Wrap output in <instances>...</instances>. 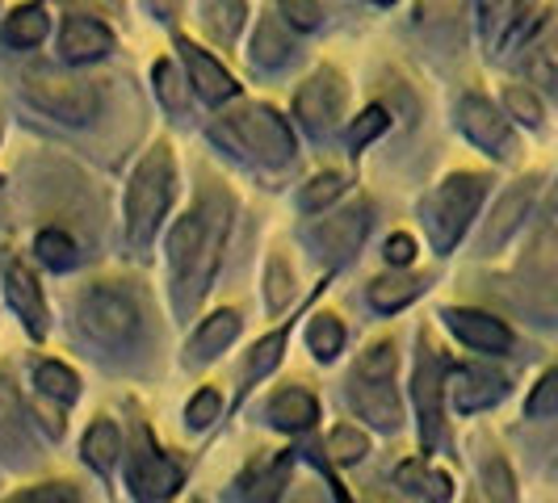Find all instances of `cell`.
<instances>
[{
	"mask_svg": "<svg viewBox=\"0 0 558 503\" xmlns=\"http://www.w3.org/2000/svg\"><path fill=\"white\" fill-rule=\"evenodd\" d=\"M168 197H172V151L165 143L147 151V160L135 168L131 189H126V231L135 244H147L160 226Z\"/></svg>",
	"mask_w": 558,
	"mask_h": 503,
	"instance_id": "6da1fadb",
	"label": "cell"
},
{
	"mask_svg": "<svg viewBox=\"0 0 558 503\" xmlns=\"http://www.w3.org/2000/svg\"><path fill=\"white\" fill-rule=\"evenodd\" d=\"M483 194H487V176L458 172V176H449L446 185L428 197L424 223H428V235H433V248L449 252L458 244V235L466 231V223H471V214L478 210Z\"/></svg>",
	"mask_w": 558,
	"mask_h": 503,
	"instance_id": "7a4b0ae2",
	"label": "cell"
},
{
	"mask_svg": "<svg viewBox=\"0 0 558 503\" xmlns=\"http://www.w3.org/2000/svg\"><path fill=\"white\" fill-rule=\"evenodd\" d=\"M26 93L38 110L56 113L63 122H88L97 113V106H101L93 84L81 81V76H68V72H56L47 63H38V68L26 72Z\"/></svg>",
	"mask_w": 558,
	"mask_h": 503,
	"instance_id": "3957f363",
	"label": "cell"
},
{
	"mask_svg": "<svg viewBox=\"0 0 558 503\" xmlns=\"http://www.w3.org/2000/svg\"><path fill=\"white\" fill-rule=\"evenodd\" d=\"M81 323L97 344L118 348V344H126V340L135 335L140 310H135V303H131L122 290H113V285H93L81 298Z\"/></svg>",
	"mask_w": 558,
	"mask_h": 503,
	"instance_id": "277c9868",
	"label": "cell"
},
{
	"mask_svg": "<svg viewBox=\"0 0 558 503\" xmlns=\"http://www.w3.org/2000/svg\"><path fill=\"white\" fill-rule=\"evenodd\" d=\"M231 126H235V135L244 139V147L256 151L260 160H269V164H286V160H290V151H294L290 131H286V122H281L274 110L244 106V110L231 113Z\"/></svg>",
	"mask_w": 558,
	"mask_h": 503,
	"instance_id": "5b68a950",
	"label": "cell"
},
{
	"mask_svg": "<svg viewBox=\"0 0 558 503\" xmlns=\"http://www.w3.org/2000/svg\"><path fill=\"white\" fill-rule=\"evenodd\" d=\"M458 113H462V131H466L483 151H492V156H512V131H508V122H504L500 110H496L492 101H483V97H462V110Z\"/></svg>",
	"mask_w": 558,
	"mask_h": 503,
	"instance_id": "8992f818",
	"label": "cell"
},
{
	"mask_svg": "<svg viewBox=\"0 0 558 503\" xmlns=\"http://www.w3.org/2000/svg\"><path fill=\"white\" fill-rule=\"evenodd\" d=\"M4 281H9V285H4V290H9V303L26 319L29 332L34 335L47 332V303H43V290H38V281L29 278V269L17 256L4 260Z\"/></svg>",
	"mask_w": 558,
	"mask_h": 503,
	"instance_id": "52a82bcc",
	"label": "cell"
},
{
	"mask_svg": "<svg viewBox=\"0 0 558 503\" xmlns=\"http://www.w3.org/2000/svg\"><path fill=\"white\" fill-rule=\"evenodd\" d=\"M446 323L458 340H466L471 348H483V353H504L512 344V332L483 310H446Z\"/></svg>",
	"mask_w": 558,
	"mask_h": 503,
	"instance_id": "ba28073f",
	"label": "cell"
},
{
	"mask_svg": "<svg viewBox=\"0 0 558 503\" xmlns=\"http://www.w3.org/2000/svg\"><path fill=\"white\" fill-rule=\"evenodd\" d=\"M340 101H344V88H340V76H336V72H315V76L299 88V97H294L303 122L315 126V131L328 126V118L340 110Z\"/></svg>",
	"mask_w": 558,
	"mask_h": 503,
	"instance_id": "9c48e42d",
	"label": "cell"
},
{
	"mask_svg": "<svg viewBox=\"0 0 558 503\" xmlns=\"http://www.w3.org/2000/svg\"><path fill=\"white\" fill-rule=\"evenodd\" d=\"M113 47V34L101 22H88V17H68L63 29H59V51L72 63H84V59L106 56Z\"/></svg>",
	"mask_w": 558,
	"mask_h": 503,
	"instance_id": "30bf717a",
	"label": "cell"
},
{
	"mask_svg": "<svg viewBox=\"0 0 558 503\" xmlns=\"http://www.w3.org/2000/svg\"><path fill=\"white\" fill-rule=\"evenodd\" d=\"M206 240H210V226H206L202 214H185L181 223L172 226V235H168V260H172V269L185 281L194 278L197 252L206 248Z\"/></svg>",
	"mask_w": 558,
	"mask_h": 503,
	"instance_id": "8fae6325",
	"label": "cell"
},
{
	"mask_svg": "<svg viewBox=\"0 0 558 503\" xmlns=\"http://www.w3.org/2000/svg\"><path fill=\"white\" fill-rule=\"evenodd\" d=\"M177 482H181L177 466L165 462V457H156V453H140L135 466H131V487H135V495L143 503H160L165 495L177 491Z\"/></svg>",
	"mask_w": 558,
	"mask_h": 503,
	"instance_id": "7c38bea8",
	"label": "cell"
},
{
	"mask_svg": "<svg viewBox=\"0 0 558 503\" xmlns=\"http://www.w3.org/2000/svg\"><path fill=\"white\" fill-rule=\"evenodd\" d=\"M533 194H537V181H521L517 189H508V194L500 197L492 223H487V231H483V248H496V244H504V240L517 231V223H521L525 210H530Z\"/></svg>",
	"mask_w": 558,
	"mask_h": 503,
	"instance_id": "4fadbf2b",
	"label": "cell"
},
{
	"mask_svg": "<svg viewBox=\"0 0 558 503\" xmlns=\"http://www.w3.org/2000/svg\"><path fill=\"white\" fill-rule=\"evenodd\" d=\"M504 391H508L504 378L500 373H487V369H462L453 378V403H458V412H483V407L500 403Z\"/></svg>",
	"mask_w": 558,
	"mask_h": 503,
	"instance_id": "5bb4252c",
	"label": "cell"
},
{
	"mask_svg": "<svg viewBox=\"0 0 558 503\" xmlns=\"http://www.w3.org/2000/svg\"><path fill=\"white\" fill-rule=\"evenodd\" d=\"M369 231V206H349L340 210L336 219L319 226V244L332 252V256H349V252L362 244V235Z\"/></svg>",
	"mask_w": 558,
	"mask_h": 503,
	"instance_id": "9a60e30c",
	"label": "cell"
},
{
	"mask_svg": "<svg viewBox=\"0 0 558 503\" xmlns=\"http://www.w3.org/2000/svg\"><path fill=\"white\" fill-rule=\"evenodd\" d=\"M181 51H185L190 76H194L197 93H202L206 101H223V97H231V93H235V81H231V76H227L223 68L206 56V51H197L190 38H181Z\"/></svg>",
	"mask_w": 558,
	"mask_h": 503,
	"instance_id": "2e32d148",
	"label": "cell"
},
{
	"mask_svg": "<svg viewBox=\"0 0 558 503\" xmlns=\"http://www.w3.org/2000/svg\"><path fill=\"white\" fill-rule=\"evenodd\" d=\"M357 412H365V419H374L378 428H395L399 424V398L391 394L387 382H365V391H353Z\"/></svg>",
	"mask_w": 558,
	"mask_h": 503,
	"instance_id": "e0dca14e",
	"label": "cell"
},
{
	"mask_svg": "<svg viewBox=\"0 0 558 503\" xmlns=\"http://www.w3.org/2000/svg\"><path fill=\"white\" fill-rule=\"evenodd\" d=\"M240 332V315L235 310H219V315H210L194 335V353L197 357H215V353H223L227 344L235 340Z\"/></svg>",
	"mask_w": 558,
	"mask_h": 503,
	"instance_id": "ac0fdd59",
	"label": "cell"
},
{
	"mask_svg": "<svg viewBox=\"0 0 558 503\" xmlns=\"http://www.w3.org/2000/svg\"><path fill=\"white\" fill-rule=\"evenodd\" d=\"M269 416H274V424L278 428H307L311 419L319 416V407H315V398H311L307 391H299V387H290V391H281L278 398H274V407H269Z\"/></svg>",
	"mask_w": 558,
	"mask_h": 503,
	"instance_id": "d6986e66",
	"label": "cell"
},
{
	"mask_svg": "<svg viewBox=\"0 0 558 503\" xmlns=\"http://www.w3.org/2000/svg\"><path fill=\"white\" fill-rule=\"evenodd\" d=\"M118 453H122L118 428H113L110 419H97V424L84 432V462H88V466H97V470H110Z\"/></svg>",
	"mask_w": 558,
	"mask_h": 503,
	"instance_id": "ffe728a7",
	"label": "cell"
},
{
	"mask_svg": "<svg viewBox=\"0 0 558 503\" xmlns=\"http://www.w3.org/2000/svg\"><path fill=\"white\" fill-rule=\"evenodd\" d=\"M286 478H290V457L278 453L274 462H265V466H260V475L248 478V487H244V503H274L278 500V491L286 487Z\"/></svg>",
	"mask_w": 558,
	"mask_h": 503,
	"instance_id": "44dd1931",
	"label": "cell"
},
{
	"mask_svg": "<svg viewBox=\"0 0 558 503\" xmlns=\"http://www.w3.org/2000/svg\"><path fill=\"white\" fill-rule=\"evenodd\" d=\"M240 26H244V0H206V29L219 42H231Z\"/></svg>",
	"mask_w": 558,
	"mask_h": 503,
	"instance_id": "7402d4cb",
	"label": "cell"
},
{
	"mask_svg": "<svg viewBox=\"0 0 558 503\" xmlns=\"http://www.w3.org/2000/svg\"><path fill=\"white\" fill-rule=\"evenodd\" d=\"M416 294H420V281L416 278H378L374 285H369V303H374L378 310L408 307Z\"/></svg>",
	"mask_w": 558,
	"mask_h": 503,
	"instance_id": "603a6c76",
	"label": "cell"
},
{
	"mask_svg": "<svg viewBox=\"0 0 558 503\" xmlns=\"http://www.w3.org/2000/svg\"><path fill=\"white\" fill-rule=\"evenodd\" d=\"M4 38H9L13 47H38V42L47 38V17H43V9H17V13L9 17V26H4Z\"/></svg>",
	"mask_w": 558,
	"mask_h": 503,
	"instance_id": "cb8c5ba5",
	"label": "cell"
},
{
	"mask_svg": "<svg viewBox=\"0 0 558 503\" xmlns=\"http://www.w3.org/2000/svg\"><path fill=\"white\" fill-rule=\"evenodd\" d=\"M307 344L319 361H332L336 353H340V344H344V328H340V319H336V315H319V319L311 323Z\"/></svg>",
	"mask_w": 558,
	"mask_h": 503,
	"instance_id": "d4e9b609",
	"label": "cell"
},
{
	"mask_svg": "<svg viewBox=\"0 0 558 503\" xmlns=\"http://www.w3.org/2000/svg\"><path fill=\"white\" fill-rule=\"evenodd\" d=\"M38 387H43V394L59 398V403H72V398L81 394V378H76L68 365L47 361L43 369H38Z\"/></svg>",
	"mask_w": 558,
	"mask_h": 503,
	"instance_id": "484cf974",
	"label": "cell"
},
{
	"mask_svg": "<svg viewBox=\"0 0 558 503\" xmlns=\"http://www.w3.org/2000/svg\"><path fill=\"white\" fill-rule=\"evenodd\" d=\"M416 398L420 416H424V441H433V432H437V369H428V361L420 365L416 373Z\"/></svg>",
	"mask_w": 558,
	"mask_h": 503,
	"instance_id": "4316f807",
	"label": "cell"
},
{
	"mask_svg": "<svg viewBox=\"0 0 558 503\" xmlns=\"http://www.w3.org/2000/svg\"><path fill=\"white\" fill-rule=\"evenodd\" d=\"M22 437V398L9 378H0V441H17Z\"/></svg>",
	"mask_w": 558,
	"mask_h": 503,
	"instance_id": "83f0119b",
	"label": "cell"
},
{
	"mask_svg": "<svg viewBox=\"0 0 558 503\" xmlns=\"http://www.w3.org/2000/svg\"><path fill=\"white\" fill-rule=\"evenodd\" d=\"M340 189H344V176L340 172H319L307 189L299 194V206L303 210H324V206H332L336 197H340Z\"/></svg>",
	"mask_w": 558,
	"mask_h": 503,
	"instance_id": "f1b7e54d",
	"label": "cell"
},
{
	"mask_svg": "<svg viewBox=\"0 0 558 503\" xmlns=\"http://www.w3.org/2000/svg\"><path fill=\"white\" fill-rule=\"evenodd\" d=\"M34 252H38L51 269H68V265H76V244H72L63 231H43V235L34 240Z\"/></svg>",
	"mask_w": 558,
	"mask_h": 503,
	"instance_id": "f546056e",
	"label": "cell"
},
{
	"mask_svg": "<svg viewBox=\"0 0 558 503\" xmlns=\"http://www.w3.org/2000/svg\"><path fill=\"white\" fill-rule=\"evenodd\" d=\"M328 449H332L336 462H357L362 453H369V441H365L362 428H353V424H340V428H332V437H328Z\"/></svg>",
	"mask_w": 558,
	"mask_h": 503,
	"instance_id": "4dcf8cb0",
	"label": "cell"
},
{
	"mask_svg": "<svg viewBox=\"0 0 558 503\" xmlns=\"http://www.w3.org/2000/svg\"><path fill=\"white\" fill-rule=\"evenodd\" d=\"M265 298H269V310H286V303L294 298V281H290V265L274 256L269 260V273H265Z\"/></svg>",
	"mask_w": 558,
	"mask_h": 503,
	"instance_id": "1f68e13d",
	"label": "cell"
},
{
	"mask_svg": "<svg viewBox=\"0 0 558 503\" xmlns=\"http://www.w3.org/2000/svg\"><path fill=\"white\" fill-rule=\"evenodd\" d=\"M391 373H395L391 344H374L362 357V365H357V378H365V382H391Z\"/></svg>",
	"mask_w": 558,
	"mask_h": 503,
	"instance_id": "d6a6232c",
	"label": "cell"
},
{
	"mask_svg": "<svg viewBox=\"0 0 558 503\" xmlns=\"http://www.w3.org/2000/svg\"><path fill=\"white\" fill-rule=\"evenodd\" d=\"M290 56V38L278 29V22H265L256 29V63H281Z\"/></svg>",
	"mask_w": 558,
	"mask_h": 503,
	"instance_id": "836d02e7",
	"label": "cell"
},
{
	"mask_svg": "<svg viewBox=\"0 0 558 503\" xmlns=\"http://www.w3.org/2000/svg\"><path fill=\"white\" fill-rule=\"evenodd\" d=\"M483 478H487V491H492V500L496 503H517L512 470H508V462H504V457H492V462L483 466Z\"/></svg>",
	"mask_w": 558,
	"mask_h": 503,
	"instance_id": "e575fe53",
	"label": "cell"
},
{
	"mask_svg": "<svg viewBox=\"0 0 558 503\" xmlns=\"http://www.w3.org/2000/svg\"><path fill=\"white\" fill-rule=\"evenodd\" d=\"M525 412H530L533 419L555 416V412H558V369H550V373H546V378L533 387L530 403H525Z\"/></svg>",
	"mask_w": 558,
	"mask_h": 503,
	"instance_id": "d590c367",
	"label": "cell"
},
{
	"mask_svg": "<svg viewBox=\"0 0 558 503\" xmlns=\"http://www.w3.org/2000/svg\"><path fill=\"white\" fill-rule=\"evenodd\" d=\"M156 88H160V97H165L172 110H185V81H181V72L172 68V63H156Z\"/></svg>",
	"mask_w": 558,
	"mask_h": 503,
	"instance_id": "8d00e7d4",
	"label": "cell"
},
{
	"mask_svg": "<svg viewBox=\"0 0 558 503\" xmlns=\"http://www.w3.org/2000/svg\"><path fill=\"white\" fill-rule=\"evenodd\" d=\"M504 106H508V113H512V118H521V122H530V126H537V122H542V101L533 97L530 88H521V84L504 93Z\"/></svg>",
	"mask_w": 558,
	"mask_h": 503,
	"instance_id": "74e56055",
	"label": "cell"
},
{
	"mask_svg": "<svg viewBox=\"0 0 558 503\" xmlns=\"http://www.w3.org/2000/svg\"><path fill=\"white\" fill-rule=\"evenodd\" d=\"M530 76H537L542 84H558V38L550 42H542V47H533V59H530Z\"/></svg>",
	"mask_w": 558,
	"mask_h": 503,
	"instance_id": "f35d334b",
	"label": "cell"
},
{
	"mask_svg": "<svg viewBox=\"0 0 558 503\" xmlns=\"http://www.w3.org/2000/svg\"><path fill=\"white\" fill-rule=\"evenodd\" d=\"M281 13L290 17V26H299V29H315L319 17H324L319 0H281Z\"/></svg>",
	"mask_w": 558,
	"mask_h": 503,
	"instance_id": "ab89813d",
	"label": "cell"
},
{
	"mask_svg": "<svg viewBox=\"0 0 558 503\" xmlns=\"http://www.w3.org/2000/svg\"><path fill=\"white\" fill-rule=\"evenodd\" d=\"M525 4L530 0H483V17H487V26H508V22H517L521 13H525Z\"/></svg>",
	"mask_w": 558,
	"mask_h": 503,
	"instance_id": "60d3db41",
	"label": "cell"
},
{
	"mask_svg": "<svg viewBox=\"0 0 558 503\" xmlns=\"http://www.w3.org/2000/svg\"><path fill=\"white\" fill-rule=\"evenodd\" d=\"M281 344H286V332H278V335H269V340H260L256 348H252V378L256 373H269L274 365H278V357H281Z\"/></svg>",
	"mask_w": 558,
	"mask_h": 503,
	"instance_id": "b9f144b4",
	"label": "cell"
},
{
	"mask_svg": "<svg viewBox=\"0 0 558 503\" xmlns=\"http://www.w3.org/2000/svg\"><path fill=\"white\" fill-rule=\"evenodd\" d=\"M219 407H223V398H219V391H202L190 403V412H185V419H190V428H206L210 419L219 416Z\"/></svg>",
	"mask_w": 558,
	"mask_h": 503,
	"instance_id": "7bdbcfd3",
	"label": "cell"
},
{
	"mask_svg": "<svg viewBox=\"0 0 558 503\" xmlns=\"http://www.w3.org/2000/svg\"><path fill=\"white\" fill-rule=\"evenodd\" d=\"M4 503H76V500H72L68 487L47 482V487H29V491H22V495H13V500H4Z\"/></svg>",
	"mask_w": 558,
	"mask_h": 503,
	"instance_id": "ee69618b",
	"label": "cell"
},
{
	"mask_svg": "<svg viewBox=\"0 0 558 503\" xmlns=\"http://www.w3.org/2000/svg\"><path fill=\"white\" fill-rule=\"evenodd\" d=\"M462 13V0H420V22H433V26H446Z\"/></svg>",
	"mask_w": 558,
	"mask_h": 503,
	"instance_id": "f6af8a7d",
	"label": "cell"
},
{
	"mask_svg": "<svg viewBox=\"0 0 558 503\" xmlns=\"http://www.w3.org/2000/svg\"><path fill=\"white\" fill-rule=\"evenodd\" d=\"M383 126H387V110H383V106H374V110H365L362 118H357V126H353V143L374 139V135H378Z\"/></svg>",
	"mask_w": 558,
	"mask_h": 503,
	"instance_id": "bcb514c9",
	"label": "cell"
},
{
	"mask_svg": "<svg viewBox=\"0 0 558 503\" xmlns=\"http://www.w3.org/2000/svg\"><path fill=\"white\" fill-rule=\"evenodd\" d=\"M412 256H416V240L412 235H391L387 240V260L391 265H412Z\"/></svg>",
	"mask_w": 558,
	"mask_h": 503,
	"instance_id": "7dc6e473",
	"label": "cell"
},
{
	"mask_svg": "<svg viewBox=\"0 0 558 503\" xmlns=\"http://www.w3.org/2000/svg\"><path fill=\"white\" fill-rule=\"evenodd\" d=\"M151 9L165 13V17H177L181 13V0H151Z\"/></svg>",
	"mask_w": 558,
	"mask_h": 503,
	"instance_id": "c3c4849f",
	"label": "cell"
},
{
	"mask_svg": "<svg viewBox=\"0 0 558 503\" xmlns=\"http://www.w3.org/2000/svg\"><path fill=\"white\" fill-rule=\"evenodd\" d=\"M294 503H299V500H294ZM303 503H319V491H311V487H307V491H303Z\"/></svg>",
	"mask_w": 558,
	"mask_h": 503,
	"instance_id": "681fc988",
	"label": "cell"
},
{
	"mask_svg": "<svg viewBox=\"0 0 558 503\" xmlns=\"http://www.w3.org/2000/svg\"><path fill=\"white\" fill-rule=\"evenodd\" d=\"M383 4H391V0H383Z\"/></svg>",
	"mask_w": 558,
	"mask_h": 503,
	"instance_id": "f907efd6",
	"label": "cell"
}]
</instances>
